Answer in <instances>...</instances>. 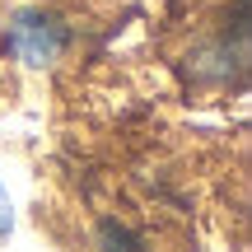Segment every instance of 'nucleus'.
<instances>
[{
	"mask_svg": "<svg viewBox=\"0 0 252 252\" xmlns=\"http://www.w3.org/2000/svg\"><path fill=\"white\" fill-rule=\"evenodd\" d=\"M14 229V210H9V196H5V187H0V238Z\"/></svg>",
	"mask_w": 252,
	"mask_h": 252,
	"instance_id": "3",
	"label": "nucleus"
},
{
	"mask_svg": "<svg viewBox=\"0 0 252 252\" xmlns=\"http://www.w3.org/2000/svg\"><path fill=\"white\" fill-rule=\"evenodd\" d=\"M98 243H103V252H140V243H135L122 224H112V220L98 229Z\"/></svg>",
	"mask_w": 252,
	"mask_h": 252,
	"instance_id": "2",
	"label": "nucleus"
},
{
	"mask_svg": "<svg viewBox=\"0 0 252 252\" xmlns=\"http://www.w3.org/2000/svg\"><path fill=\"white\" fill-rule=\"evenodd\" d=\"M5 47H9L14 61L42 70V65L61 61V52L70 47V28L56 14H47V9H19V14L9 19V28H5Z\"/></svg>",
	"mask_w": 252,
	"mask_h": 252,
	"instance_id": "1",
	"label": "nucleus"
}]
</instances>
